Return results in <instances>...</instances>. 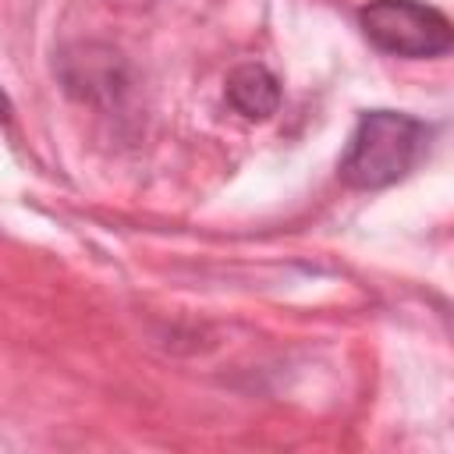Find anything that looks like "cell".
Listing matches in <instances>:
<instances>
[{
	"instance_id": "cell-1",
	"label": "cell",
	"mask_w": 454,
	"mask_h": 454,
	"mask_svg": "<svg viewBox=\"0 0 454 454\" xmlns=\"http://www.w3.org/2000/svg\"><path fill=\"white\" fill-rule=\"evenodd\" d=\"M429 128L397 110H369L358 117L340 156V177L351 188L376 192L408 177L426 156Z\"/></svg>"
},
{
	"instance_id": "cell-2",
	"label": "cell",
	"mask_w": 454,
	"mask_h": 454,
	"mask_svg": "<svg viewBox=\"0 0 454 454\" xmlns=\"http://www.w3.org/2000/svg\"><path fill=\"white\" fill-rule=\"evenodd\" d=\"M358 21L365 39L390 57H440L454 43L447 14L422 0H369Z\"/></svg>"
},
{
	"instance_id": "cell-3",
	"label": "cell",
	"mask_w": 454,
	"mask_h": 454,
	"mask_svg": "<svg viewBox=\"0 0 454 454\" xmlns=\"http://www.w3.org/2000/svg\"><path fill=\"white\" fill-rule=\"evenodd\" d=\"M227 103L245 121H266L280 106V82L262 64H241L227 78Z\"/></svg>"
},
{
	"instance_id": "cell-4",
	"label": "cell",
	"mask_w": 454,
	"mask_h": 454,
	"mask_svg": "<svg viewBox=\"0 0 454 454\" xmlns=\"http://www.w3.org/2000/svg\"><path fill=\"white\" fill-rule=\"evenodd\" d=\"M11 117V99H7V92L0 89V121H7Z\"/></svg>"
}]
</instances>
